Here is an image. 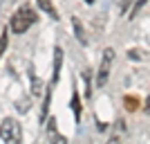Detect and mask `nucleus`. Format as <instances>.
<instances>
[{"label":"nucleus","instance_id":"nucleus-4","mask_svg":"<svg viewBox=\"0 0 150 144\" xmlns=\"http://www.w3.org/2000/svg\"><path fill=\"white\" fill-rule=\"evenodd\" d=\"M61 68H63V47H54V77H52V86L58 83V77H61Z\"/></svg>","mask_w":150,"mask_h":144},{"label":"nucleus","instance_id":"nucleus-9","mask_svg":"<svg viewBox=\"0 0 150 144\" xmlns=\"http://www.w3.org/2000/svg\"><path fill=\"white\" fill-rule=\"evenodd\" d=\"M36 2H38V7H40L43 11H47V14H50V16H52L54 20H58V18H61V16H58V11H56V7L52 5L50 0H36Z\"/></svg>","mask_w":150,"mask_h":144},{"label":"nucleus","instance_id":"nucleus-14","mask_svg":"<svg viewBox=\"0 0 150 144\" xmlns=\"http://www.w3.org/2000/svg\"><path fill=\"white\" fill-rule=\"evenodd\" d=\"M146 113L150 115V95H148V99H146Z\"/></svg>","mask_w":150,"mask_h":144},{"label":"nucleus","instance_id":"nucleus-8","mask_svg":"<svg viewBox=\"0 0 150 144\" xmlns=\"http://www.w3.org/2000/svg\"><path fill=\"white\" fill-rule=\"evenodd\" d=\"M72 25H74V36H76V41H79L81 45H88V36H85V29H83L81 20H79V18H72Z\"/></svg>","mask_w":150,"mask_h":144},{"label":"nucleus","instance_id":"nucleus-3","mask_svg":"<svg viewBox=\"0 0 150 144\" xmlns=\"http://www.w3.org/2000/svg\"><path fill=\"white\" fill-rule=\"evenodd\" d=\"M112 61H114V50L105 47L103 57H101V65H99V75H96V88H103L110 79V70H112Z\"/></svg>","mask_w":150,"mask_h":144},{"label":"nucleus","instance_id":"nucleus-12","mask_svg":"<svg viewBox=\"0 0 150 144\" xmlns=\"http://www.w3.org/2000/svg\"><path fill=\"white\" fill-rule=\"evenodd\" d=\"M123 101H125V108H128V110H137V99H134V97H130V95H128V97H123Z\"/></svg>","mask_w":150,"mask_h":144},{"label":"nucleus","instance_id":"nucleus-11","mask_svg":"<svg viewBox=\"0 0 150 144\" xmlns=\"http://www.w3.org/2000/svg\"><path fill=\"white\" fill-rule=\"evenodd\" d=\"M29 79H31V92H34V97H36V95L40 92V81H38V77L34 75V70L29 72Z\"/></svg>","mask_w":150,"mask_h":144},{"label":"nucleus","instance_id":"nucleus-15","mask_svg":"<svg viewBox=\"0 0 150 144\" xmlns=\"http://www.w3.org/2000/svg\"><path fill=\"white\" fill-rule=\"evenodd\" d=\"M85 2H88V5H92V2H94V0H85Z\"/></svg>","mask_w":150,"mask_h":144},{"label":"nucleus","instance_id":"nucleus-13","mask_svg":"<svg viewBox=\"0 0 150 144\" xmlns=\"http://www.w3.org/2000/svg\"><path fill=\"white\" fill-rule=\"evenodd\" d=\"M7 41H9V36H7V32H2V34H0V57H2L5 50H7Z\"/></svg>","mask_w":150,"mask_h":144},{"label":"nucleus","instance_id":"nucleus-1","mask_svg":"<svg viewBox=\"0 0 150 144\" xmlns=\"http://www.w3.org/2000/svg\"><path fill=\"white\" fill-rule=\"evenodd\" d=\"M36 18H38L36 11H34L29 5H23L18 11L11 16V20H9V29H11L13 34H25V32L36 23Z\"/></svg>","mask_w":150,"mask_h":144},{"label":"nucleus","instance_id":"nucleus-2","mask_svg":"<svg viewBox=\"0 0 150 144\" xmlns=\"http://www.w3.org/2000/svg\"><path fill=\"white\" fill-rule=\"evenodd\" d=\"M0 140L7 144H13V142H23V128L16 119L7 117L2 119V124H0Z\"/></svg>","mask_w":150,"mask_h":144},{"label":"nucleus","instance_id":"nucleus-7","mask_svg":"<svg viewBox=\"0 0 150 144\" xmlns=\"http://www.w3.org/2000/svg\"><path fill=\"white\" fill-rule=\"evenodd\" d=\"M52 90H54V86H47V90H45V99H43V106H40V124H45V119H47V113H50V101H52Z\"/></svg>","mask_w":150,"mask_h":144},{"label":"nucleus","instance_id":"nucleus-10","mask_svg":"<svg viewBox=\"0 0 150 144\" xmlns=\"http://www.w3.org/2000/svg\"><path fill=\"white\" fill-rule=\"evenodd\" d=\"M83 81H85V97H92V75H90V70L83 72Z\"/></svg>","mask_w":150,"mask_h":144},{"label":"nucleus","instance_id":"nucleus-6","mask_svg":"<svg viewBox=\"0 0 150 144\" xmlns=\"http://www.w3.org/2000/svg\"><path fill=\"white\" fill-rule=\"evenodd\" d=\"M69 108H72V113H74V122L79 124V122H81V110H83V106H81V97H79V92H76V90H72V101H69Z\"/></svg>","mask_w":150,"mask_h":144},{"label":"nucleus","instance_id":"nucleus-5","mask_svg":"<svg viewBox=\"0 0 150 144\" xmlns=\"http://www.w3.org/2000/svg\"><path fill=\"white\" fill-rule=\"evenodd\" d=\"M47 135H50V140H54V142H58V144H65V142H67V140L58 133V128H56V117H50V119H47Z\"/></svg>","mask_w":150,"mask_h":144}]
</instances>
